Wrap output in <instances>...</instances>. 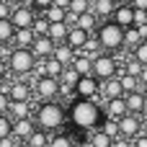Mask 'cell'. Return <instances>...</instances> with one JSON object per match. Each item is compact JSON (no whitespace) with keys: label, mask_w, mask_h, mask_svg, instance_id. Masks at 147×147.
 Here are the masks:
<instances>
[{"label":"cell","mask_w":147,"mask_h":147,"mask_svg":"<svg viewBox=\"0 0 147 147\" xmlns=\"http://www.w3.org/2000/svg\"><path fill=\"white\" fill-rule=\"evenodd\" d=\"M70 119H72V124L75 127H80V129H93V127H98V121H101V109L93 103V101H75L72 103V109H70Z\"/></svg>","instance_id":"1"},{"label":"cell","mask_w":147,"mask_h":147,"mask_svg":"<svg viewBox=\"0 0 147 147\" xmlns=\"http://www.w3.org/2000/svg\"><path fill=\"white\" fill-rule=\"evenodd\" d=\"M93 36L98 39L101 49H111V52H116V49H121V47H124V28H119L114 21L101 23V26L96 28V34H93Z\"/></svg>","instance_id":"2"},{"label":"cell","mask_w":147,"mask_h":147,"mask_svg":"<svg viewBox=\"0 0 147 147\" xmlns=\"http://www.w3.org/2000/svg\"><path fill=\"white\" fill-rule=\"evenodd\" d=\"M34 119H36V124H39L41 129L54 132V129L62 127V121H65V111H62V106H59L57 101H49V103H41V106H39V111H36Z\"/></svg>","instance_id":"3"},{"label":"cell","mask_w":147,"mask_h":147,"mask_svg":"<svg viewBox=\"0 0 147 147\" xmlns=\"http://www.w3.org/2000/svg\"><path fill=\"white\" fill-rule=\"evenodd\" d=\"M34 65H36V57L31 54V49H13V54H10V59H8V67H10V72L13 75H28L31 70H34Z\"/></svg>","instance_id":"4"},{"label":"cell","mask_w":147,"mask_h":147,"mask_svg":"<svg viewBox=\"0 0 147 147\" xmlns=\"http://www.w3.org/2000/svg\"><path fill=\"white\" fill-rule=\"evenodd\" d=\"M116 75H119V65L114 62L111 54H101V57L93 62V78H96L98 83H106V80H111V78H116Z\"/></svg>","instance_id":"5"},{"label":"cell","mask_w":147,"mask_h":147,"mask_svg":"<svg viewBox=\"0 0 147 147\" xmlns=\"http://www.w3.org/2000/svg\"><path fill=\"white\" fill-rule=\"evenodd\" d=\"M34 21H36V13L31 8V3L26 5H16L13 13H10V23L16 31H23V28H34Z\"/></svg>","instance_id":"6"},{"label":"cell","mask_w":147,"mask_h":147,"mask_svg":"<svg viewBox=\"0 0 147 147\" xmlns=\"http://www.w3.org/2000/svg\"><path fill=\"white\" fill-rule=\"evenodd\" d=\"M119 132L124 140H137L142 134V119L134 114H127L124 119H119Z\"/></svg>","instance_id":"7"},{"label":"cell","mask_w":147,"mask_h":147,"mask_svg":"<svg viewBox=\"0 0 147 147\" xmlns=\"http://www.w3.org/2000/svg\"><path fill=\"white\" fill-rule=\"evenodd\" d=\"M54 41L49 39V36H39L36 41H34V47H31V54L36 57V59H52L54 57Z\"/></svg>","instance_id":"8"},{"label":"cell","mask_w":147,"mask_h":147,"mask_svg":"<svg viewBox=\"0 0 147 147\" xmlns=\"http://www.w3.org/2000/svg\"><path fill=\"white\" fill-rule=\"evenodd\" d=\"M31 134H36V127H34V119H21V121H13V140L21 145V142H28Z\"/></svg>","instance_id":"9"},{"label":"cell","mask_w":147,"mask_h":147,"mask_svg":"<svg viewBox=\"0 0 147 147\" xmlns=\"http://www.w3.org/2000/svg\"><path fill=\"white\" fill-rule=\"evenodd\" d=\"M111 21L119 26V28H132L134 26V10H132V5H119L116 10H114V16H111Z\"/></svg>","instance_id":"10"},{"label":"cell","mask_w":147,"mask_h":147,"mask_svg":"<svg viewBox=\"0 0 147 147\" xmlns=\"http://www.w3.org/2000/svg\"><path fill=\"white\" fill-rule=\"evenodd\" d=\"M75 93L80 96V101H90L96 93H98V80L90 75V78H80L78 85H75Z\"/></svg>","instance_id":"11"},{"label":"cell","mask_w":147,"mask_h":147,"mask_svg":"<svg viewBox=\"0 0 147 147\" xmlns=\"http://www.w3.org/2000/svg\"><path fill=\"white\" fill-rule=\"evenodd\" d=\"M36 96L47 98V103H49L52 98H57V96H59V83H57V80H52V78H41V80L36 83Z\"/></svg>","instance_id":"12"},{"label":"cell","mask_w":147,"mask_h":147,"mask_svg":"<svg viewBox=\"0 0 147 147\" xmlns=\"http://www.w3.org/2000/svg\"><path fill=\"white\" fill-rule=\"evenodd\" d=\"M88 39H90V34H85V31H80V28H70V34H67V47L75 52V57H78V52L85 49Z\"/></svg>","instance_id":"13"},{"label":"cell","mask_w":147,"mask_h":147,"mask_svg":"<svg viewBox=\"0 0 147 147\" xmlns=\"http://www.w3.org/2000/svg\"><path fill=\"white\" fill-rule=\"evenodd\" d=\"M127 114H129V111H127V101H124V98H114V101L106 103V119L119 121V119H124Z\"/></svg>","instance_id":"14"},{"label":"cell","mask_w":147,"mask_h":147,"mask_svg":"<svg viewBox=\"0 0 147 147\" xmlns=\"http://www.w3.org/2000/svg\"><path fill=\"white\" fill-rule=\"evenodd\" d=\"M98 90H101L109 101H114V98H124V90H121L119 78H111V80H106V83H98Z\"/></svg>","instance_id":"15"},{"label":"cell","mask_w":147,"mask_h":147,"mask_svg":"<svg viewBox=\"0 0 147 147\" xmlns=\"http://www.w3.org/2000/svg\"><path fill=\"white\" fill-rule=\"evenodd\" d=\"M8 114H10L16 121H21V119H31V106H28V101H10Z\"/></svg>","instance_id":"16"},{"label":"cell","mask_w":147,"mask_h":147,"mask_svg":"<svg viewBox=\"0 0 147 147\" xmlns=\"http://www.w3.org/2000/svg\"><path fill=\"white\" fill-rule=\"evenodd\" d=\"M119 5L116 3H111V0H96V3H90V13L96 16V18H103V16H114V10H116Z\"/></svg>","instance_id":"17"},{"label":"cell","mask_w":147,"mask_h":147,"mask_svg":"<svg viewBox=\"0 0 147 147\" xmlns=\"http://www.w3.org/2000/svg\"><path fill=\"white\" fill-rule=\"evenodd\" d=\"M67 34H70V28H67V23H52L49 26V39L54 41V47H59V44H67Z\"/></svg>","instance_id":"18"},{"label":"cell","mask_w":147,"mask_h":147,"mask_svg":"<svg viewBox=\"0 0 147 147\" xmlns=\"http://www.w3.org/2000/svg\"><path fill=\"white\" fill-rule=\"evenodd\" d=\"M124 101H127V111L129 114H134V116H140L142 114V109H145V93H129V96H124Z\"/></svg>","instance_id":"19"},{"label":"cell","mask_w":147,"mask_h":147,"mask_svg":"<svg viewBox=\"0 0 147 147\" xmlns=\"http://www.w3.org/2000/svg\"><path fill=\"white\" fill-rule=\"evenodd\" d=\"M52 59H57L62 67H72V62H75V52L67 47V44H59L57 49H54V57Z\"/></svg>","instance_id":"20"},{"label":"cell","mask_w":147,"mask_h":147,"mask_svg":"<svg viewBox=\"0 0 147 147\" xmlns=\"http://www.w3.org/2000/svg\"><path fill=\"white\" fill-rule=\"evenodd\" d=\"M16 49H31L34 47V41H36V36H34V31L31 28H23V31H16Z\"/></svg>","instance_id":"21"},{"label":"cell","mask_w":147,"mask_h":147,"mask_svg":"<svg viewBox=\"0 0 147 147\" xmlns=\"http://www.w3.org/2000/svg\"><path fill=\"white\" fill-rule=\"evenodd\" d=\"M116 78H119V83H121L124 96H129V93H137V90H140V78H132V75H127V72H119ZM140 93H142V90H140Z\"/></svg>","instance_id":"22"},{"label":"cell","mask_w":147,"mask_h":147,"mask_svg":"<svg viewBox=\"0 0 147 147\" xmlns=\"http://www.w3.org/2000/svg\"><path fill=\"white\" fill-rule=\"evenodd\" d=\"M8 98L10 101H28L31 98V88L26 83H13L10 90H8Z\"/></svg>","instance_id":"23"},{"label":"cell","mask_w":147,"mask_h":147,"mask_svg":"<svg viewBox=\"0 0 147 147\" xmlns=\"http://www.w3.org/2000/svg\"><path fill=\"white\" fill-rule=\"evenodd\" d=\"M96 26H98V18L88 10L85 16L78 18V26H75V28H80V31H85V34H96Z\"/></svg>","instance_id":"24"},{"label":"cell","mask_w":147,"mask_h":147,"mask_svg":"<svg viewBox=\"0 0 147 147\" xmlns=\"http://www.w3.org/2000/svg\"><path fill=\"white\" fill-rule=\"evenodd\" d=\"M72 70H75L80 78H90V75H93V62H90L88 57H75Z\"/></svg>","instance_id":"25"},{"label":"cell","mask_w":147,"mask_h":147,"mask_svg":"<svg viewBox=\"0 0 147 147\" xmlns=\"http://www.w3.org/2000/svg\"><path fill=\"white\" fill-rule=\"evenodd\" d=\"M65 70H67V67H62L57 59H47V62H44V72H47V78H52V80H57V83H59V78H62Z\"/></svg>","instance_id":"26"},{"label":"cell","mask_w":147,"mask_h":147,"mask_svg":"<svg viewBox=\"0 0 147 147\" xmlns=\"http://www.w3.org/2000/svg\"><path fill=\"white\" fill-rule=\"evenodd\" d=\"M88 10H90V3H88V0H70V3H67V13L78 16V18L85 16Z\"/></svg>","instance_id":"27"},{"label":"cell","mask_w":147,"mask_h":147,"mask_svg":"<svg viewBox=\"0 0 147 147\" xmlns=\"http://www.w3.org/2000/svg\"><path fill=\"white\" fill-rule=\"evenodd\" d=\"M101 132L111 140V142H116L119 137H121V132H119V121H111V119H103V127H101Z\"/></svg>","instance_id":"28"},{"label":"cell","mask_w":147,"mask_h":147,"mask_svg":"<svg viewBox=\"0 0 147 147\" xmlns=\"http://www.w3.org/2000/svg\"><path fill=\"white\" fill-rule=\"evenodd\" d=\"M13 39H16V28H13V23H10V21H0V47L8 44V41H13Z\"/></svg>","instance_id":"29"},{"label":"cell","mask_w":147,"mask_h":147,"mask_svg":"<svg viewBox=\"0 0 147 147\" xmlns=\"http://www.w3.org/2000/svg\"><path fill=\"white\" fill-rule=\"evenodd\" d=\"M142 44V36H140V31L132 26V28H127L124 31V47H132V49H137Z\"/></svg>","instance_id":"30"},{"label":"cell","mask_w":147,"mask_h":147,"mask_svg":"<svg viewBox=\"0 0 147 147\" xmlns=\"http://www.w3.org/2000/svg\"><path fill=\"white\" fill-rule=\"evenodd\" d=\"M78 80H80V75H78V72H75L72 67H67V70L62 72V78H59V85H67V88H72V90H75Z\"/></svg>","instance_id":"31"},{"label":"cell","mask_w":147,"mask_h":147,"mask_svg":"<svg viewBox=\"0 0 147 147\" xmlns=\"http://www.w3.org/2000/svg\"><path fill=\"white\" fill-rule=\"evenodd\" d=\"M5 137H13V119L8 114L0 116V140H5Z\"/></svg>","instance_id":"32"},{"label":"cell","mask_w":147,"mask_h":147,"mask_svg":"<svg viewBox=\"0 0 147 147\" xmlns=\"http://www.w3.org/2000/svg\"><path fill=\"white\" fill-rule=\"evenodd\" d=\"M142 70H145V67H142V65H140L134 57H132V59H129V62L121 67V72H127V75H132V78H140V75H142Z\"/></svg>","instance_id":"33"},{"label":"cell","mask_w":147,"mask_h":147,"mask_svg":"<svg viewBox=\"0 0 147 147\" xmlns=\"http://www.w3.org/2000/svg\"><path fill=\"white\" fill-rule=\"evenodd\" d=\"M31 31H34V36H36V39H39V36H47V34H49V23H47L44 18H36Z\"/></svg>","instance_id":"34"},{"label":"cell","mask_w":147,"mask_h":147,"mask_svg":"<svg viewBox=\"0 0 147 147\" xmlns=\"http://www.w3.org/2000/svg\"><path fill=\"white\" fill-rule=\"evenodd\" d=\"M132 57H134V59H137L142 67H147V41H142V44L134 49V54H132Z\"/></svg>","instance_id":"35"},{"label":"cell","mask_w":147,"mask_h":147,"mask_svg":"<svg viewBox=\"0 0 147 147\" xmlns=\"http://www.w3.org/2000/svg\"><path fill=\"white\" fill-rule=\"evenodd\" d=\"M28 147H49V140L41 134V132H36V134H31V140L26 142Z\"/></svg>","instance_id":"36"},{"label":"cell","mask_w":147,"mask_h":147,"mask_svg":"<svg viewBox=\"0 0 147 147\" xmlns=\"http://www.w3.org/2000/svg\"><path fill=\"white\" fill-rule=\"evenodd\" d=\"M49 147H72V140L67 134H57V137L49 140Z\"/></svg>","instance_id":"37"},{"label":"cell","mask_w":147,"mask_h":147,"mask_svg":"<svg viewBox=\"0 0 147 147\" xmlns=\"http://www.w3.org/2000/svg\"><path fill=\"white\" fill-rule=\"evenodd\" d=\"M13 3H0V21H10V13H13Z\"/></svg>","instance_id":"38"},{"label":"cell","mask_w":147,"mask_h":147,"mask_svg":"<svg viewBox=\"0 0 147 147\" xmlns=\"http://www.w3.org/2000/svg\"><path fill=\"white\" fill-rule=\"evenodd\" d=\"M8 106H10V98H8V96H3V93H0V116H3V114H5V111H8Z\"/></svg>","instance_id":"39"},{"label":"cell","mask_w":147,"mask_h":147,"mask_svg":"<svg viewBox=\"0 0 147 147\" xmlns=\"http://www.w3.org/2000/svg\"><path fill=\"white\" fill-rule=\"evenodd\" d=\"M0 147H18V142L13 137H5V140H0Z\"/></svg>","instance_id":"40"},{"label":"cell","mask_w":147,"mask_h":147,"mask_svg":"<svg viewBox=\"0 0 147 147\" xmlns=\"http://www.w3.org/2000/svg\"><path fill=\"white\" fill-rule=\"evenodd\" d=\"M145 88H147V67L142 70V75H140V90L145 93Z\"/></svg>","instance_id":"41"},{"label":"cell","mask_w":147,"mask_h":147,"mask_svg":"<svg viewBox=\"0 0 147 147\" xmlns=\"http://www.w3.org/2000/svg\"><path fill=\"white\" fill-rule=\"evenodd\" d=\"M132 8H134V10H147V0H134Z\"/></svg>","instance_id":"42"},{"label":"cell","mask_w":147,"mask_h":147,"mask_svg":"<svg viewBox=\"0 0 147 147\" xmlns=\"http://www.w3.org/2000/svg\"><path fill=\"white\" fill-rule=\"evenodd\" d=\"M111 147H132V145H129V140H124V137H119V140H116V142H114Z\"/></svg>","instance_id":"43"},{"label":"cell","mask_w":147,"mask_h":147,"mask_svg":"<svg viewBox=\"0 0 147 147\" xmlns=\"http://www.w3.org/2000/svg\"><path fill=\"white\" fill-rule=\"evenodd\" d=\"M134 147H147V137H142V134H140V137L134 140Z\"/></svg>","instance_id":"44"},{"label":"cell","mask_w":147,"mask_h":147,"mask_svg":"<svg viewBox=\"0 0 147 147\" xmlns=\"http://www.w3.org/2000/svg\"><path fill=\"white\" fill-rule=\"evenodd\" d=\"M5 67H8V65H5V62H0V78L5 75Z\"/></svg>","instance_id":"45"},{"label":"cell","mask_w":147,"mask_h":147,"mask_svg":"<svg viewBox=\"0 0 147 147\" xmlns=\"http://www.w3.org/2000/svg\"><path fill=\"white\" fill-rule=\"evenodd\" d=\"M142 114H145V119H147V93H145V109H142Z\"/></svg>","instance_id":"46"},{"label":"cell","mask_w":147,"mask_h":147,"mask_svg":"<svg viewBox=\"0 0 147 147\" xmlns=\"http://www.w3.org/2000/svg\"><path fill=\"white\" fill-rule=\"evenodd\" d=\"M18 147H28V145H26V142H21V145H18Z\"/></svg>","instance_id":"47"},{"label":"cell","mask_w":147,"mask_h":147,"mask_svg":"<svg viewBox=\"0 0 147 147\" xmlns=\"http://www.w3.org/2000/svg\"><path fill=\"white\" fill-rule=\"evenodd\" d=\"M88 147H90V145H88Z\"/></svg>","instance_id":"48"}]
</instances>
